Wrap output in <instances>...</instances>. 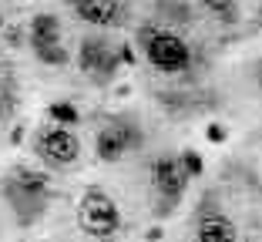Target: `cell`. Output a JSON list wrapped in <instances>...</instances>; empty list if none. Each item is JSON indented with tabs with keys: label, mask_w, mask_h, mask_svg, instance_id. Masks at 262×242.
<instances>
[{
	"label": "cell",
	"mask_w": 262,
	"mask_h": 242,
	"mask_svg": "<svg viewBox=\"0 0 262 242\" xmlns=\"http://www.w3.org/2000/svg\"><path fill=\"white\" fill-rule=\"evenodd\" d=\"M0 192H4V202L14 212V219L24 229H31L44 219L47 205H51V175L20 165L0 182Z\"/></svg>",
	"instance_id": "6da1fadb"
},
{
	"label": "cell",
	"mask_w": 262,
	"mask_h": 242,
	"mask_svg": "<svg viewBox=\"0 0 262 242\" xmlns=\"http://www.w3.org/2000/svg\"><path fill=\"white\" fill-rule=\"evenodd\" d=\"M138 47L145 51L148 64L165 74H178V71H188L192 68V51L188 44L178 34L171 31H162L155 24H141L138 27Z\"/></svg>",
	"instance_id": "7a4b0ae2"
},
{
	"label": "cell",
	"mask_w": 262,
	"mask_h": 242,
	"mask_svg": "<svg viewBox=\"0 0 262 242\" xmlns=\"http://www.w3.org/2000/svg\"><path fill=\"white\" fill-rule=\"evenodd\" d=\"M77 229L88 239H115L121 229V215H118L115 199L98 185H88L81 202H77Z\"/></svg>",
	"instance_id": "3957f363"
},
{
	"label": "cell",
	"mask_w": 262,
	"mask_h": 242,
	"mask_svg": "<svg viewBox=\"0 0 262 242\" xmlns=\"http://www.w3.org/2000/svg\"><path fill=\"white\" fill-rule=\"evenodd\" d=\"M141 141L145 138H141V128L135 118H108L94 135V155H98V162L115 165L128 158L131 151H138Z\"/></svg>",
	"instance_id": "277c9868"
},
{
	"label": "cell",
	"mask_w": 262,
	"mask_h": 242,
	"mask_svg": "<svg viewBox=\"0 0 262 242\" xmlns=\"http://www.w3.org/2000/svg\"><path fill=\"white\" fill-rule=\"evenodd\" d=\"M151 188L155 195H158V215H171L175 212V205L182 202V195H185L188 188V175L182 172V165H178V155H158L151 162Z\"/></svg>",
	"instance_id": "5b68a950"
},
{
	"label": "cell",
	"mask_w": 262,
	"mask_h": 242,
	"mask_svg": "<svg viewBox=\"0 0 262 242\" xmlns=\"http://www.w3.org/2000/svg\"><path fill=\"white\" fill-rule=\"evenodd\" d=\"M77 68H81V74H84L88 81H94V84H111L115 74L121 71V57H118V51L108 40L84 37L81 47H77Z\"/></svg>",
	"instance_id": "8992f818"
},
{
	"label": "cell",
	"mask_w": 262,
	"mask_h": 242,
	"mask_svg": "<svg viewBox=\"0 0 262 242\" xmlns=\"http://www.w3.org/2000/svg\"><path fill=\"white\" fill-rule=\"evenodd\" d=\"M34 155H37L40 162L54 165V168H68V165H74L77 155H81V141L64 125H57V128L44 125L34 135Z\"/></svg>",
	"instance_id": "52a82bcc"
},
{
	"label": "cell",
	"mask_w": 262,
	"mask_h": 242,
	"mask_svg": "<svg viewBox=\"0 0 262 242\" xmlns=\"http://www.w3.org/2000/svg\"><path fill=\"white\" fill-rule=\"evenodd\" d=\"M205 202L208 205H199V212H195V239L199 242H235L239 239L235 222L212 205V195H205Z\"/></svg>",
	"instance_id": "ba28073f"
},
{
	"label": "cell",
	"mask_w": 262,
	"mask_h": 242,
	"mask_svg": "<svg viewBox=\"0 0 262 242\" xmlns=\"http://www.w3.org/2000/svg\"><path fill=\"white\" fill-rule=\"evenodd\" d=\"M77 20L91 24V27H118L128 17V4L124 0H68Z\"/></svg>",
	"instance_id": "9c48e42d"
},
{
	"label": "cell",
	"mask_w": 262,
	"mask_h": 242,
	"mask_svg": "<svg viewBox=\"0 0 262 242\" xmlns=\"http://www.w3.org/2000/svg\"><path fill=\"white\" fill-rule=\"evenodd\" d=\"M61 40V20L54 14H37L31 20V47L34 44H54Z\"/></svg>",
	"instance_id": "30bf717a"
},
{
	"label": "cell",
	"mask_w": 262,
	"mask_h": 242,
	"mask_svg": "<svg viewBox=\"0 0 262 242\" xmlns=\"http://www.w3.org/2000/svg\"><path fill=\"white\" fill-rule=\"evenodd\" d=\"M34 54H37V61L47 64V68H64V64L71 61L68 47H64L61 40H54V44H34Z\"/></svg>",
	"instance_id": "8fae6325"
},
{
	"label": "cell",
	"mask_w": 262,
	"mask_h": 242,
	"mask_svg": "<svg viewBox=\"0 0 262 242\" xmlns=\"http://www.w3.org/2000/svg\"><path fill=\"white\" fill-rule=\"evenodd\" d=\"M205 4V10L215 20H222V24H239V17H242V10H239V0H202Z\"/></svg>",
	"instance_id": "7c38bea8"
},
{
	"label": "cell",
	"mask_w": 262,
	"mask_h": 242,
	"mask_svg": "<svg viewBox=\"0 0 262 242\" xmlns=\"http://www.w3.org/2000/svg\"><path fill=\"white\" fill-rule=\"evenodd\" d=\"M47 115H51V121H57V125H64V128H71V125L81 121V111H77L71 101H54L51 108H47Z\"/></svg>",
	"instance_id": "4fadbf2b"
},
{
	"label": "cell",
	"mask_w": 262,
	"mask_h": 242,
	"mask_svg": "<svg viewBox=\"0 0 262 242\" xmlns=\"http://www.w3.org/2000/svg\"><path fill=\"white\" fill-rule=\"evenodd\" d=\"M178 165H182V172H185L188 179H199V175L205 172V162H202V155H199V151H192V148H185L182 155H178Z\"/></svg>",
	"instance_id": "5bb4252c"
},
{
	"label": "cell",
	"mask_w": 262,
	"mask_h": 242,
	"mask_svg": "<svg viewBox=\"0 0 262 242\" xmlns=\"http://www.w3.org/2000/svg\"><path fill=\"white\" fill-rule=\"evenodd\" d=\"M162 10H165L168 20H182V24L192 20V10H188L185 0H162Z\"/></svg>",
	"instance_id": "9a60e30c"
},
{
	"label": "cell",
	"mask_w": 262,
	"mask_h": 242,
	"mask_svg": "<svg viewBox=\"0 0 262 242\" xmlns=\"http://www.w3.org/2000/svg\"><path fill=\"white\" fill-rule=\"evenodd\" d=\"M205 138H208V141H215V145H222V141H225V128H222V125H215V121H208Z\"/></svg>",
	"instance_id": "2e32d148"
},
{
	"label": "cell",
	"mask_w": 262,
	"mask_h": 242,
	"mask_svg": "<svg viewBox=\"0 0 262 242\" xmlns=\"http://www.w3.org/2000/svg\"><path fill=\"white\" fill-rule=\"evenodd\" d=\"M118 57H121V64H128V68H135V51H131V44H121V51H118Z\"/></svg>",
	"instance_id": "e0dca14e"
},
{
	"label": "cell",
	"mask_w": 262,
	"mask_h": 242,
	"mask_svg": "<svg viewBox=\"0 0 262 242\" xmlns=\"http://www.w3.org/2000/svg\"><path fill=\"white\" fill-rule=\"evenodd\" d=\"M7 44H10V47L20 44V31H7Z\"/></svg>",
	"instance_id": "ac0fdd59"
},
{
	"label": "cell",
	"mask_w": 262,
	"mask_h": 242,
	"mask_svg": "<svg viewBox=\"0 0 262 242\" xmlns=\"http://www.w3.org/2000/svg\"><path fill=\"white\" fill-rule=\"evenodd\" d=\"M162 235H165L162 229H148V232H145V239H148V242H155V239H162Z\"/></svg>",
	"instance_id": "d6986e66"
},
{
	"label": "cell",
	"mask_w": 262,
	"mask_h": 242,
	"mask_svg": "<svg viewBox=\"0 0 262 242\" xmlns=\"http://www.w3.org/2000/svg\"><path fill=\"white\" fill-rule=\"evenodd\" d=\"M20 138H24V128H20V125H17V128H14V131H10V141H14V145H20Z\"/></svg>",
	"instance_id": "ffe728a7"
},
{
	"label": "cell",
	"mask_w": 262,
	"mask_h": 242,
	"mask_svg": "<svg viewBox=\"0 0 262 242\" xmlns=\"http://www.w3.org/2000/svg\"><path fill=\"white\" fill-rule=\"evenodd\" d=\"M0 31H4V17H0Z\"/></svg>",
	"instance_id": "44dd1931"
}]
</instances>
